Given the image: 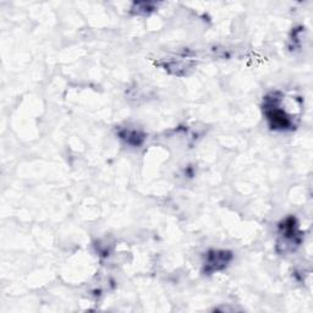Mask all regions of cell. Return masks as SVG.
<instances>
[{
	"instance_id": "6da1fadb",
	"label": "cell",
	"mask_w": 313,
	"mask_h": 313,
	"mask_svg": "<svg viewBox=\"0 0 313 313\" xmlns=\"http://www.w3.org/2000/svg\"><path fill=\"white\" fill-rule=\"evenodd\" d=\"M229 258L230 255L227 252H213L212 255L208 256L207 267L212 268V270H217L219 268L227 266Z\"/></svg>"
}]
</instances>
